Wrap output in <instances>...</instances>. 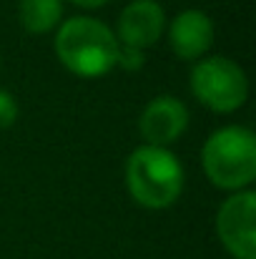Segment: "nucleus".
<instances>
[{
	"label": "nucleus",
	"instance_id": "obj_1",
	"mask_svg": "<svg viewBox=\"0 0 256 259\" xmlns=\"http://www.w3.org/2000/svg\"><path fill=\"white\" fill-rule=\"evenodd\" d=\"M56 53L71 73L98 78L116 68L118 38L95 18H71L58 25Z\"/></svg>",
	"mask_w": 256,
	"mask_h": 259
},
{
	"label": "nucleus",
	"instance_id": "obj_2",
	"mask_svg": "<svg viewBox=\"0 0 256 259\" xmlns=\"http://www.w3.org/2000/svg\"><path fill=\"white\" fill-rule=\"evenodd\" d=\"M126 186L143 209H169L183 191V166L164 146H138L126 161Z\"/></svg>",
	"mask_w": 256,
	"mask_h": 259
},
{
	"label": "nucleus",
	"instance_id": "obj_3",
	"mask_svg": "<svg viewBox=\"0 0 256 259\" xmlns=\"http://www.w3.org/2000/svg\"><path fill=\"white\" fill-rule=\"evenodd\" d=\"M201 161L214 186L241 191L256 179V136L244 126H224L206 139Z\"/></svg>",
	"mask_w": 256,
	"mask_h": 259
},
{
	"label": "nucleus",
	"instance_id": "obj_4",
	"mask_svg": "<svg viewBox=\"0 0 256 259\" xmlns=\"http://www.w3.org/2000/svg\"><path fill=\"white\" fill-rule=\"evenodd\" d=\"M191 91L206 108L216 113H231L246 103L249 81L234 61L214 56L191 68Z\"/></svg>",
	"mask_w": 256,
	"mask_h": 259
},
{
	"label": "nucleus",
	"instance_id": "obj_5",
	"mask_svg": "<svg viewBox=\"0 0 256 259\" xmlns=\"http://www.w3.org/2000/svg\"><path fill=\"white\" fill-rule=\"evenodd\" d=\"M256 194L249 189L229 196L216 214V232L234 259H256Z\"/></svg>",
	"mask_w": 256,
	"mask_h": 259
},
{
	"label": "nucleus",
	"instance_id": "obj_6",
	"mask_svg": "<svg viewBox=\"0 0 256 259\" xmlns=\"http://www.w3.org/2000/svg\"><path fill=\"white\" fill-rule=\"evenodd\" d=\"M166 28V13L156 0H133L118 18V43L148 51Z\"/></svg>",
	"mask_w": 256,
	"mask_h": 259
},
{
	"label": "nucleus",
	"instance_id": "obj_7",
	"mask_svg": "<svg viewBox=\"0 0 256 259\" xmlns=\"http://www.w3.org/2000/svg\"><path fill=\"white\" fill-rule=\"evenodd\" d=\"M188 126V108L183 101L173 96H159L148 101V106L141 113V136L148 146H169L173 144Z\"/></svg>",
	"mask_w": 256,
	"mask_h": 259
},
{
	"label": "nucleus",
	"instance_id": "obj_8",
	"mask_svg": "<svg viewBox=\"0 0 256 259\" xmlns=\"http://www.w3.org/2000/svg\"><path fill=\"white\" fill-rule=\"evenodd\" d=\"M214 20L203 10H183L173 18L169 28L171 51L183 61L201 58L214 43Z\"/></svg>",
	"mask_w": 256,
	"mask_h": 259
},
{
	"label": "nucleus",
	"instance_id": "obj_9",
	"mask_svg": "<svg viewBox=\"0 0 256 259\" xmlns=\"http://www.w3.org/2000/svg\"><path fill=\"white\" fill-rule=\"evenodd\" d=\"M18 18L28 33H50L56 25H61L63 0H20Z\"/></svg>",
	"mask_w": 256,
	"mask_h": 259
},
{
	"label": "nucleus",
	"instance_id": "obj_10",
	"mask_svg": "<svg viewBox=\"0 0 256 259\" xmlns=\"http://www.w3.org/2000/svg\"><path fill=\"white\" fill-rule=\"evenodd\" d=\"M143 63H146V51H138V48L118 43V53H116V66L118 68H123V71H141Z\"/></svg>",
	"mask_w": 256,
	"mask_h": 259
},
{
	"label": "nucleus",
	"instance_id": "obj_11",
	"mask_svg": "<svg viewBox=\"0 0 256 259\" xmlns=\"http://www.w3.org/2000/svg\"><path fill=\"white\" fill-rule=\"evenodd\" d=\"M18 118V103L8 91H0V128H10Z\"/></svg>",
	"mask_w": 256,
	"mask_h": 259
},
{
	"label": "nucleus",
	"instance_id": "obj_12",
	"mask_svg": "<svg viewBox=\"0 0 256 259\" xmlns=\"http://www.w3.org/2000/svg\"><path fill=\"white\" fill-rule=\"evenodd\" d=\"M71 3H76V5H81V8H100V5H106V3H111V0H71Z\"/></svg>",
	"mask_w": 256,
	"mask_h": 259
}]
</instances>
